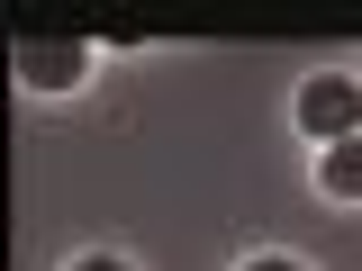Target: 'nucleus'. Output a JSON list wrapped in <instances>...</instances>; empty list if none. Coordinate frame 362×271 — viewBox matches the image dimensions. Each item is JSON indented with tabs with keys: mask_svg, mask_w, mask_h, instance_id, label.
I'll list each match as a JSON object with an SVG mask.
<instances>
[{
	"mask_svg": "<svg viewBox=\"0 0 362 271\" xmlns=\"http://www.w3.org/2000/svg\"><path fill=\"white\" fill-rule=\"evenodd\" d=\"M245 271H299V263H245Z\"/></svg>",
	"mask_w": 362,
	"mask_h": 271,
	"instance_id": "obj_4",
	"label": "nucleus"
},
{
	"mask_svg": "<svg viewBox=\"0 0 362 271\" xmlns=\"http://www.w3.org/2000/svg\"><path fill=\"white\" fill-rule=\"evenodd\" d=\"M299 127H308L317 145H344V136H362V90L344 82V73H317V82L299 90Z\"/></svg>",
	"mask_w": 362,
	"mask_h": 271,
	"instance_id": "obj_1",
	"label": "nucleus"
},
{
	"mask_svg": "<svg viewBox=\"0 0 362 271\" xmlns=\"http://www.w3.org/2000/svg\"><path fill=\"white\" fill-rule=\"evenodd\" d=\"M73 271H127V263H73Z\"/></svg>",
	"mask_w": 362,
	"mask_h": 271,
	"instance_id": "obj_5",
	"label": "nucleus"
},
{
	"mask_svg": "<svg viewBox=\"0 0 362 271\" xmlns=\"http://www.w3.org/2000/svg\"><path fill=\"white\" fill-rule=\"evenodd\" d=\"M82 64H90L82 37H28V45H18V82H28V90H73Z\"/></svg>",
	"mask_w": 362,
	"mask_h": 271,
	"instance_id": "obj_2",
	"label": "nucleus"
},
{
	"mask_svg": "<svg viewBox=\"0 0 362 271\" xmlns=\"http://www.w3.org/2000/svg\"><path fill=\"white\" fill-rule=\"evenodd\" d=\"M326 190H335V199H362V136L326 145Z\"/></svg>",
	"mask_w": 362,
	"mask_h": 271,
	"instance_id": "obj_3",
	"label": "nucleus"
}]
</instances>
